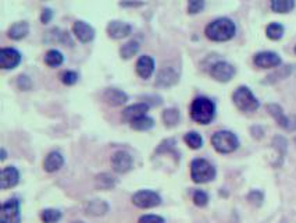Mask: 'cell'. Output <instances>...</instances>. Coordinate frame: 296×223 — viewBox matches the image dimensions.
Instances as JSON below:
<instances>
[{"instance_id": "ac0fdd59", "label": "cell", "mask_w": 296, "mask_h": 223, "mask_svg": "<svg viewBox=\"0 0 296 223\" xmlns=\"http://www.w3.org/2000/svg\"><path fill=\"white\" fill-rule=\"evenodd\" d=\"M20 183V172L16 166H6L1 169L0 175V188L9 190Z\"/></svg>"}, {"instance_id": "d6986e66", "label": "cell", "mask_w": 296, "mask_h": 223, "mask_svg": "<svg viewBox=\"0 0 296 223\" xmlns=\"http://www.w3.org/2000/svg\"><path fill=\"white\" fill-rule=\"evenodd\" d=\"M108 209H110V205L105 200H98V198L86 201V204L84 206L85 214L89 215V216H95V218L105 216L108 212Z\"/></svg>"}, {"instance_id": "e0dca14e", "label": "cell", "mask_w": 296, "mask_h": 223, "mask_svg": "<svg viewBox=\"0 0 296 223\" xmlns=\"http://www.w3.org/2000/svg\"><path fill=\"white\" fill-rule=\"evenodd\" d=\"M154 70H156V63H154V59L152 56H139V59L136 60V65H135L136 74L139 75L142 80H149L154 74Z\"/></svg>"}, {"instance_id": "5bb4252c", "label": "cell", "mask_w": 296, "mask_h": 223, "mask_svg": "<svg viewBox=\"0 0 296 223\" xmlns=\"http://www.w3.org/2000/svg\"><path fill=\"white\" fill-rule=\"evenodd\" d=\"M72 34L82 44H89V42H92L95 39L96 31H95V28L92 27L89 22H86L84 20H77L72 24Z\"/></svg>"}, {"instance_id": "7a4b0ae2", "label": "cell", "mask_w": 296, "mask_h": 223, "mask_svg": "<svg viewBox=\"0 0 296 223\" xmlns=\"http://www.w3.org/2000/svg\"><path fill=\"white\" fill-rule=\"evenodd\" d=\"M215 112H217V106L214 101L207 96H196L189 108L190 119L202 126L210 124L214 120Z\"/></svg>"}, {"instance_id": "603a6c76", "label": "cell", "mask_w": 296, "mask_h": 223, "mask_svg": "<svg viewBox=\"0 0 296 223\" xmlns=\"http://www.w3.org/2000/svg\"><path fill=\"white\" fill-rule=\"evenodd\" d=\"M28 34H29V24L27 21H17L11 24L7 29V37L11 41H21L27 38Z\"/></svg>"}, {"instance_id": "74e56055", "label": "cell", "mask_w": 296, "mask_h": 223, "mask_svg": "<svg viewBox=\"0 0 296 223\" xmlns=\"http://www.w3.org/2000/svg\"><path fill=\"white\" fill-rule=\"evenodd\" d=\"M248 201L253 206L259 208V206L263 205V201H264V193L261 190H252L251 193L248 194Z\"/></svg>"}, {"instance_id": "681fc988", "label": "cell", "mask_w": 296, "mask_h": 223, "mask_svg": "<svg viewBox=\"0 0 296 223\" xmlns=\"http://www.w3.org/2000/svg\"><path fill=\"white\" fill-rule=\"evenodd\" d=\"M295 53H296V46H295Z\"/></svg>"}, {"instance_id": "2e32d148", "label": "cell", "mask_w": 296, "mask_h": 223, "mask_svg": "<svg viewBox=\"0 0 296 223\" xmlns=\"http://www.w3.org/2000/svg\"><path fill=\"white\" fill-rule=\"evenodd\" d=\"M102 99L111 108H120L128 102V95L123 89H118V88H106L102 95Z\"/></svg>"}, {"instance_id": "8d00e7d4", "label": "cell", "mask_w": 296, "mask_h": 223, "mask_svg": "<svg viewBox=\"0 0 296 223\" xmlns=\"http://www.w3.org/2000/svg\"><path fill=\"white\" fill-rule=\"evenodd\" d=\"M192 200H193V204L199 206V208H205L209 204V194L203 190H196L193 195H192Z\"/></svg>"}, {"instance_id": "5b68a950", "label": "cell", "mask_w": 296, "mask_h": 223, "mask_svg": "<svg viewBox=\"0 0 296 223\" xmlns=\"http://www.w3.org/2000/svg\"><path fill=\"white\" fill-rule=\"evenodd\" d=\"M233 102L236 106V109L245 113L256 112L260 108L259 99L252 92V89L246 85H239L233 92Z\"/></svg>"}, {"instance_id": "83f0119b", "label": "cell", "mask_w": 296, "mask_h": 223, "mask_svg": "<svg viewBox=\"0 0 296 223\" xmlns=\"http://www.w3.org/2000/svg\"><path fill=\"white\" fill-rule=\"evenodd\" d=\"M45 65L49 66L50 68H56V67H60L64 63V55L57 50V49H49L45 55Z\"/></svg>"}, {"instance_id": "f35d334b", "label": "cell", "mask_w": 296, "mask_h": 223, "mask_svg": "<svg viewBox=\"0 0 296 223\" xmlns=\"http://www.w3.org/2000/svg\"><path fill=\"white\" fill-rule=\"evenodd\" d=\"M17 88L20 91H31L32 89V80H31V77L27 74H20L17 77Z\"/></svg>"}, {"instance_id": "ab89813d", "label": "cell", "mask_w": 296, "mask_h": 223, "mask_svg": "<svg viewBox=\"0 0 296 223\" xmlns=\"http://www.w3.org/2000/svg\"><path fill=\"white\" fill-rule=\"evenodd\" d=\"M205 6H206V3L203 1V0H190L188 3V14H197V13H200V11H203L205 9Z\"/></svg>"}, {"instance_id": "7402d4cb", "label": "cell", "mask_w": 296, "mask_h": 223, "mask_svg": "<svg viewBox=\"0 0 296 223\" xmlns=\"http://www.w3.org/2000/svg\"><path fill=\"white\" fill-rule=\"evenodd\" d=\"M46 41L49 42H59L64 46H74V41L71 39V35L67 32V31H63L60 28H53L50 31L46 32Z\"/></svg>"}, {"instance_id": "60d3db41", "label": "cell", "mask_w": 296, "mask_h": 223, "mask_svg": "<svg viewBox=\"0 0 296 223\" xmlns=\"http://www.w3.org/2000/svg\"><path fill=\"white\" fill-rule=\"evenodd\" d=\"M138 223H166V219L160 216V215H153V214H148V215H142L139 219H138Z\"/></svg>"}, {"instance_id": "bcb514c9", "label": "cell", "mask_w": 296, "mask_h": 223, "mask_svg": "<svg viewBox=\"0 0 296 223\" xmlns=\"http://www.w3.org/2000/svg\"><path fill=\"white\" fill-rule=\"evenodd\" d=\"M6 159H7V151H6V148H1L0 149V160L4 162Z\"/></svg>"}, {"instance_id": "44dd1931", "label": "cell", "mask_w": 296, "mask_h": 223, "mask_svg": "<svg viewBox=\"0 0 296 223\" xmlns=\"http://www.w3.org/2000/svg\"><path fill=\"white\" fill-rule=\"evenodd\" d=\"M266 111L269 112L270 116L277 121V124H278L281 129L287 130L288 123H289V116L285 114L284 109L279 106L278 103H267L266 105Z\"/></svg>"}, {"instance_id": "f546056e", "label": "cell", "mask_w": 296, "mask_h": 223, "mask_svg": "<svg viewBox=\"0 0 296 223\" xmlns=\"http://www.w3.org/2000/svg\"><path fill=\"white\" fill-rule=\"evenodd\" d=\"M285 34V27L281 22H270L266 27V37L271 41H279Z\"/></svg>"}, {"instance_id": "d590c367", "label": "cell", "mask_w": 296, "mask_h": 223, "mask_svg": "<svg viewBox=\"0 0 296 223\" xmlns=\"http://www.w3.org/2000/svg\"><path fill=\"white\" fill-rule=\"evenodd\" d=\"M273 147H274V148L278 151L279 159H281V162H282L284 156L287 155V148H288L287 139L284 138V137H281V135H277V137H274V139H273Z\"/></svg>"}, {"instance_id": "b9f144b4", "label": "cell", "mask_w": 296, "mask_h": 223, "mask_svg": "<svg viewBox=\"0 0 296 223\" xmlns=\"http://www.w3.org/2000/svg\"><path fill=\"white\" fill-rule=\"evenodd\" d=\"M54 17V11L53 9H50V7H45V9H42L41 11V22L46 25V24H49Z\"/></svg>"}, {"instance_id": "f6af8a7d", "label": "cell", "mask_w": 296, "mask_h": 223, "mask_svg": "<svg viewBox=\"0 0 296 223\" xmlns=\"http://www.w3.org/2000/svg\"><path fill=\"white\" fill-rule=\"evenodd\" d=\"M287 131H296V114L295 116H289Z\"/></svg>"}, {"instance_id": "4dcf8cb0", "label": "cell", "mask_w": 296, "mask_h": 223, "mask_svg": "<svg viewBox=\"0 0 296 223\" xmlns=\"http://www.w3.org/2000/svg\"><path fill=\"white\" fill-rule=\"evenodd\" d=\"M184 142L188 145L190 149H200L203 147V137L197 133V131H188L184 135Z\"/></svg>"}, {"instance_id": "4fadbf2b", "label": "cell", "mask_w": 296, "mask_h": 223, "mask_svg": "<svg viewBox=\"0 0 296 223\" xmlns=\"http://www.w3.org/2000/svg\"><path fill=\"white\" fill-rule=\"evenodd\" d=\"M106 32H107V37L114 39V41L124 39V38L131 35V32H132V25H131L129 22L121 21V20H113V21H110L107 24Z\"/></svg>"}, {"instance_id": "4316f807", "label": "cell", "mask_w": 296, "mask_h": 223, "mask_svg": "<svg viewBox=\"0 0 296 223\" xmlns=\"http://www.w3.org/2000/svg\"><path fill=\"white\" fill-rule=\"evenodd\" d=\"M139 49H141L139 42L135 41V39H131V41L126 42L123 46L120 47V57L124 59V60H129V59H132L134 56L138 55Z\"/></svg>"}, {"instance_id": "e575fe53", "label": "cell", "mask_w": 296, "mask_h": 223, "mask_svg": "<svg viewBox=\"0 0 296 223\" xmlns=\"http://www.w3.org/2000/svg\"><path fill=\"white\" fill-rule=\"evenodd\" d=\"M78 80H80V75H78L77 71H74V70H65V71H63V73L60 74V81H62L64 85H67V87L75 85V84L78 83Z\"/></svg>"}, {"instance_id": "8fae6325", "label": "cell", "mask_w": 296, "mask_h": 223, "mask_svg": "<svg viewBox=\"0 0 296 223\" xmlns=\"http://www.w3.org/2000/svg\"><path fill=\"white\" fill-rule=\"evenodd\" d=\"M180 83V71L174 66H164L156 75L154 84L162 88H171Z\"/></svg>"}, {"instance_id": "52a82bcc", "label": "cell", "mask_w": 296, "mask_h": 223, "mask_svg": "<svg viewBox=\"0 0 296 223\" xmlns=\"http://www.w3.org/2000/svg\"><path fill=\"white\" fill-rule=\"evenodd\" d=\"M209 74L211 75L213 80L218 81V83H230L233 78V75L236 74V68L230 62L218 60V62H215L210 66Z\"/></svg>"}, {"instance_id": "c3c4849f", "label": "cell", "mask_w": 296, "mask_h": 223, "mask_svg": "<svg viewBox=\"0 0 296 223\" xmlns=\"http://www.w3.org/2000/svg\"><path fill=\"white\" fill-rule=\"evenodd\" d=\"M295 144H296V137H295Z\"/></svg>"}, {"instance_id": "7dc6e473", "label": "cell", "mask_w": 296, "mask_h": 223, "mask_svg": "<svg viewBox=\"0 0 296 223\" xmlns=\"http://www.w3.org/2000/svg\"><path fill=\"white\" fill-rule=\"evenodd\" d=\"M71 223H85V222H82V221H72Z\"/></svg>"}, {"instance_id": "8992f818", "label": "cell", "mask_w": 296, "mask_h": 223, "mask_svg": "<svg viewBox=\"0 0 296 223\" xmlns=\"http://www.w3.org/2000/svg\"><path fill=\"white\" fill-rule=\"evenodd\" d=\"M132 204L141 209H150L162 204V197L153 190H139L132 195Z\"/></svg>"}, {"instance_id": "cb8c5ba5", "label": "cell", "mask_w": 296, "mask_h": 223, "mask_svg": "<svg viewBox=\"0 0 296 223\" xmlns=\"http://www.w3.org/2000/svg\"><path fill=\"white\" fill-rule=\"evenodd\" d=\"M294 71V66L287 65V66H279L278 68H275L271 74L266 77V80L263 81V84H277L282 80L288 78L289 75L292 74Z\"/></svg>"}, {"instance_id": "6da1fadb", "label": "cell", "mask_w": 296, "mask_h": 223, "mask_svg": "<svg viewBox=\"0 0 296 223\" xmlns=\"http://www.w3.org/2000/svg\"><path fill=\"white\" fill-rule=\"evenodd\" d=\"M236 34V25L228 17H218L210 21L205 28V35L213 42H227Z\"/></svg>"}, {"instance_id": "484cf974", "label": "cell", "mask_w": 296, "mask_h": 223, "mask_svg": "<svg viewBox=\"0 0 296 223\" xmlns=\"http://www.w3.org/2000/svg\"><path fill=\"white\" fill-rule=\"evenodd\" d=\"M116 186L117 178L110 173H100V175H96V177H95V187L98 190L107 191V190H113Z\"/></svg>"}, {"instance_id": "3957f363", "label": "cell", "mask_w": 296, "mask_h": 223, "mask_svg": "<svg viewBox=\"0 0 296 223\" xmlns=\"http://www.w3.org/2000/svg\"><path fill=\"white\" fill-rule=\"evenodd\" d=\"M217 176V170L207 159L195 158L190 162V178L196 184H205L213 181Z\"/></svg>"}, {"instance_id": "7bdbcfd3", "label": "cell", "mask_w": 296, "mask_h": 223, "mask_svg": "<svg viewBox=\"0 0 296 223\" xmlns=\"http://www.w3.org/2000/svg\"><path fill=\"white\" fill-rule=\"evenodd\" d=\"M144 102L148 103L150 108L152 106H160L163 103L162 96H159V95H152V96H144Z\"/></svg>"}, {"instance_id": "1f68e13d", "label": "cell", "mask_w": 296, "mask_h": 223, "mask_svg": "<svg viewBox=\"0 0 296 223\" xmlns=\"http://www.w3.org/2000/svg\"><path fill=\"white\" fill-rule=\"evenodd\" d=\"M154 124H156V123H154V119L146 114L144 117H141V119H138V120L132 121L129 126H131V129L135 131H149L154 127Z\"/></svg>"}, {"instance_id": "d4e9b609", "label": "cell", "mask_w": 296, "mask_h": 223, "mask_svg": "<svg viewBox=\"0 0 296 223\" xmlns=\"http://www.w3.org/2000/svg\"><path fill=\"white\" fill-rule=\"evenodd\" d=\"M162 119L167 129H172L180 124L181 112L178 108H167L162 113Z\"/></svg>"}, {"instance_id": "d6a6232c", "label": "cell", "mask_w": 296, "mask_h": 223, "mask_svg": "<svg viewBox=\"0 0 296 223\" xmlns=\"http://www.w3.org/2000/svg\"><path fill=\"white\" fill-rule=\"evenodd\" d=\"M175 144H177V142H175V139L174 138L163 139L162 142L159 144V147L154 151V154H157V155H160V154H174L175 156L180 158V154L175 151Z\"/></svg>"}, {"instance_id": "9c48e42d", "label": "cell", "mask_w": 296, "mask_h": 223, "mask_svg": "<svg viewBox=\"0 0 296 223\" xmlns=\"http://www.w3.org/2000/svg\"><path fill=\"white\" fill-rule=\"evenodd\" d=\"M1 223H21V211L20 201L17 198H10L4 201L0 209Z\"/></svg>"}, {"instance_id": "ba28073f", "label": "cell", "mask_w": 296, "mask_h": 223, "mask_svg": "<svg viewBox=\"0 0 296 223\" xmlns=\"http://www.w3.org/2000/svg\"><path fill=\"white\" fill-rule=\"evenodd\" d=\"M111 167L118 175H126L132 170L134 158L128 151H124V149L116 151L111 156Z\"/></svg>"}, {"instance_id": "836d02e7", "label": "cell", "mask_w": 296, "mask_h": 223, "mask_svg": "<svg viewBox=\"0 0 296 223\" xmlns=\"http://www.w3.org/2000/svg\"><path fill=\"white\" fill-rule=\"evenodd\" d=\"M63 215L56 208H46L41 212V221L43 223H57L62 221Z\"/></svg>"}, {"instance_id": "7c38bea8", "label": "cell", "mask_w": 296, "mask_h": 223, "mask_svg": "<svg viewBox=\"0 0 296 223\" xmlns=\"http://www.w3.org/2000/svg\"><path fill=\"white\" fill-rule=\"evenodd\" d=\"M22 56L16 47H1L0 49V67L3 70H13L20 66Z\"/></svg>"}, {"instance_id": "ee69618b", "label": "cell", "mask_w": 296, "mask_h": 223, "mask_svg": "<svg viewBox=\"0 0 296 223\" xmlns=\"http://www.w3.org/2000/svg\"><path fill=\"white\" fill-rule=\"evenodd\" d=\"M118 6L120 7H132V9H136V7L145 6V3L144 1H120Z\"/></svg>"}, {"instance_id": "277c9868", "label": "cell", "mask_w": 296, "mask_h": 223, "mask_svg": "<svg viewBox=\"0 0 296 223\" xmlns=\"http://www.w3.org/2000/svg\"><path fill=\"white\" fill-rule=\"evenodd\" d=\"M211 145L218 154H233L239 148V138L238 135L230 130H218L211 135Z\"/></svg>"}, {"instance_id": "ffe728a7", "label": "cell", "mask_w": 296, "mask_h": 223, "mask_svg": "<svg viewBox=\"0 0 296 223\" xmlns=\"http://www.w3.org/2000/svg\"><path fill=\"white\" fill-rule=\"evenodd\" d=\"M64 165V156L62 152L59 151H52L46 155L43 160V169L47 173H56L59 172Z\"/></svg>"}, {"instance_id": "9a60e30c", "label": "cell", "mask_w": 296, "mask_h": 223, "mask_svg": "<svg viewBox=\"0 0 296 223\" xmlns=\"http://www.w3.org/2000/svg\"><path fill=\"white\" fill-rule=\"evenodd\" d=\"M150 109V106L148 105V103L145 102H138L134 103V105H129V106H127L126 109L123 111L121 113V117H123V120L126 121V123H132V121L138 120V119H141V117H144L148 114V112Z\"/></svg>"}, {"instance_id": "f1b7e54d", "label": "cell", "mask_w": 296, "mask_h": 223, "mask_svg": "<svg viewBox=\"0 0 296 223\" xmlns=\"http://www.w3.org/2000/svg\"><path fill=\"white\" fill-rule=\"evenodd\" d=\"M296 3L294 0H273L270 3V9L278 14H287L295 9Z\"/></svg>"}, {"instance_id": "30bf717a", "label": "cell", "mask_w": 296, "mask_h": 223, "mask_svg": "<svg viewBox=\"0 0 296 223\" xmlns=\"http://www.w3.org/2000/svg\"><path fill=\"white\" fill-rule=\"evenodd\" d=\"M253 65L259 68H278L282 65V59L277 52L261 50L253 56Z\"/></svg>"}]
</instances>
